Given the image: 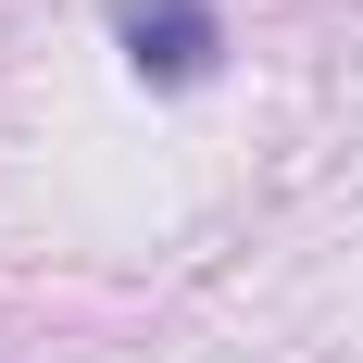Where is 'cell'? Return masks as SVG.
Returning a JSON list of instances; mask_svg holds the SVG:
<instances>
[{"mask_svg": "<svg viewBox=\"0 0 363 363\" xmlns=\"http://www.w3.org/2000/svg\"><path fill=\"white\" fill-rule=\"evenodd\" d=\"M113 50L150 75V88H201L225 63V13L213 0H113Z\"/></svg>", "mask_w": 363, "mask_h": 363, "instance_id": "6da1fadb", "label": "cell"}]
</instances>
